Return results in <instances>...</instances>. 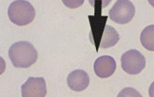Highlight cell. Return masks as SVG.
Returning <instances> with one entry per match:
<instances>
[{"label": "cell", "instance_id": "obj_7", "mask_svg": "<svg viewBox=\"0 0 154 97\" xmlns=\"http://www.w3.org/2000/svg\"><path fill=\"white\" fill-rule=\"evenodd\" d=\"M117 64L115 59L110 56H102L94 63V71L97 77L106 78L111 77L116 70Z\"/></svg>", "mask_w": 154, "mask_h": 97}, {"label": "cell", "instance_id": "obj_1", "mask_svg": "<svg viewBox=\"0 0 154 97\" xmlns=\"http://www.w3.org/2000/svg\"><path fill=\"white\" fill-rule=\"evenodd\" d=\"M8 57L15 67L28 68L36 62L38 52L31 43L21 41L11 45Z\"/></svg>", "mask_w": 154, "mask_h": 97}, {"label": "cell", "instance_id": "obj_6", "mask_svg": "<svg viewBox=\"0 0 154 97\" xmlns=\"http://www.w3.org/2000/svg\"><path fill=\"white\" fill-rule=\"evenodd\" d=\"M46 94V83L42 77H29L21 86L23 97H44Z\"/></svg>", "mask_w": 154, "mask_h": 97}, {"label": "cell", "instance_id": "obj_2", "mask_svg": "<svg viewBox=\"0 0 154 97\" xmlns=\"http://www.w3.org/2000/svg\"><path fill=\"white\" fill-rule=\"evenodd\" d=\"M36 12L31 3L25 0H16L11 3L8 8L10 20L19 26L31 23L35 19Z\"/></svg>", "mask_w": 154, "mask_h": 97}, {"label": "cell", "instance_id": "obj_11", "mask_svg": "<svg viewBox=\"0 0 154 97\" xmlns=\"http://www.w3.org/2000/svg\"><path fill=\"white\" fill-rule=\"evenodd\" d=\"M63 2L66 5L68 6L69 8H74L80 6L82 4L84 3V1H74L72 2L73 3H71V1H63Z\"/></svg>", "mask_w": 154, "mask_h": 97}, {"label": "cell", "instance_id": "obj_5", "mask_svg": "<svg viewBox=\"0 0 154 97\" xmlns=\"http://www.w3.org/2000/svg\"><path fill=\"white\" fill-rule=\"evenodd\" d=\"M122 69L129 74H138L146 66V59L139 50L131 49L121 57Z\"/></svg>", "mask_w": 154, "mask_h": 97}, {"label": "cell", "instance_id": "obj_3", "mask_svg": "<svg viewBox=\"0 0 154 97\" xmlns=\"http://www.w3.org/2000/svg\"><path fill=\"white\" fill-rule=\"evenodd\" d=\"M135 8L130 1L118 0L109 12V18L119 24H126L131 22L135 15Z\"/></svg>", "mask_w": 154, "mask_h": 97}, {"label": "cell", "instance_id": "obj_9", "mask_svg": "<svg viewBox=\"0 0 154 97\" xmlns=\"http://www.w3.org/2000/svg\"><path fill=\"white\" fill-rule=\"evenodd\" d=\"M119 40V33L115 28L110 25H106L102 35L99 48L107 49L113 47Z\"/></svg>", "mask_w": 154, "mask_h": 97}, {"label": "cell", "instance_id": "obj_8", "mask_svg": "<svg viewBox=\"0 0 154 97\" xmlns=\"http://www.w3.org/2000/svg\"><path fill=\"white\" fill-rule=\"evenodd\" d=\"M67 82L71 89L78 92L82 91L89 86V77L85 71L76 69L68 75Z\"/></svg>", "mask_w": 154, "mask_h": 97}, {"label": "cell", "instance_id": "obj_10", "mask_svg": "<svg viewBox=\"0 0 154 97\" xmlns=\"http://www.w3.org/2000/svg\"><path fill=\"white\" fill-rule=\"evenodd\" d=\"M154 26L153 25H149L143 29L140 34V42L143 47L148 50L153 51L154 50L153 41Z\"/></svg>", "mask_w": 154, "mask_h": 97}, {"label": "cell", "instance_id": "obj_4", "mask_svg": "<svg viewBox=\"0 0 154 97\" xmlns=\"http://www.w3.org/2000/svg\"><path fill=\"white\" fill-rule=\"evenodd\" d=\"M102 3L97 2L98 6H95V15L89 16V20L91 26V38L94 45L98 51L102 35L106 27L108 16L101 15Z\"/></svg>", "mask_w": 154, "mask_h": 97}]
</instances>
